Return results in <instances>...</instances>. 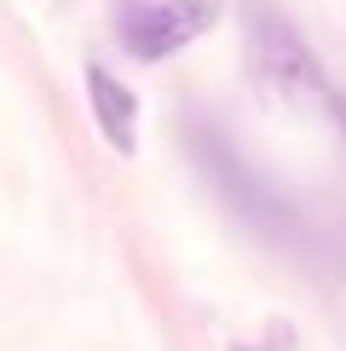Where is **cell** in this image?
Returning <instances> with one entry per match:
<instances>
[{
	"instance_id": "6da1fadb",
	"label": "cell",
	"mask_w": 346,
	"mask_h": 351,
	"mask_svg": "<svg viewBox=\"0 0 346 351\" xmlns=\"http://www.w3.org/2000/svg\"><path fill=\"white\" fill-rule=\"evenodd\" d=\"M214 12H220L214 0H133L122 12V47L133 58H144V64L173 58L214 23Z\"/></svg>"
},
{
	"instance_id": "7a4b0ae2",
	"label": "cell",
	"mask_w": 346,
	"mask_h": 351,
	"mask_svg": "<svg viewBox=\"0 0 346 351\" xmlns=\"http://www.w3.org/2000/svg\"><path fill=\"white\" fill-rule=\"evenodd\" d=\"M249 58H254V75L271 93H283V98H312L317 93V64H312L306 40L277 12H249Z\"/></svg>"
},
{
	"instance_id": "3957f363",
	"label": "cell",
	"mask_w": 346,
	"mask_h": 351,
	"mask_svg": "<svg viewBox=\"0 0 346 351\" xmlns=\"http://www.w3.org/2000/svg\"><path fill=\"white\" fill-rule=\"evenodd\" d=\"M86 98H93V115H98V133H104L110 144H115V150H133V144H139V98L133 93H127V86L122 81H115L110 75V69H86Z\"/></svg>"
},
{
	"instance_id": "277c9868",
	"label": "cell",
	"mask_w": 346,
	"mask_h": 351,
	"mask_svg": "<svg viewBox=\"0 0 346 351\" xmlns=\"http://www.w3.org/2000/svg\"><path fill=\"white\" fill-rule=\"evenodd\" d=\"M335 121H341V133H346V98H335Z\"/></svg>"
}]
</instances>
